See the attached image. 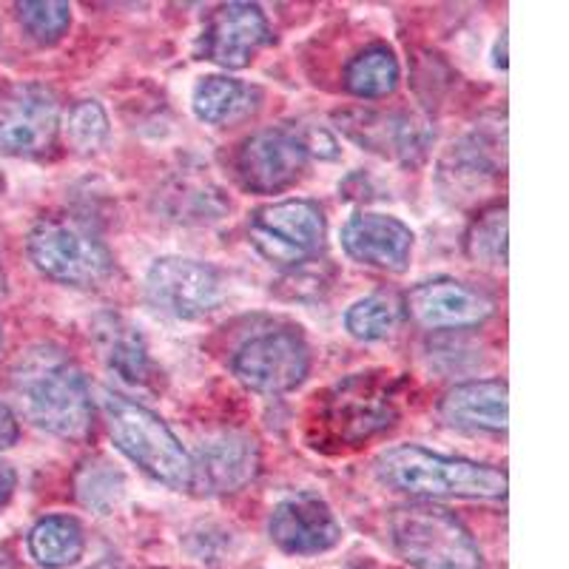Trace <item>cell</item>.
Listing matches in <instances>:
<instances>
[{
  "instance_id": "f546056e",
  "label": "cell",
  "mask_w": 569,
  "mask_h": 569,
  "mask_svg": "<svg viewBox=\"0 0 569 569\" xmlns=\"http://www.w3.org/2000/svg\"><path fill=\"white\" fill-rule=\"evenodd\" d=\"M330 277H325V266L319 259H311V262H305V266L291 268V271H284L282 282H279V297L284 299H319L325 291H328Z\"/></svg>"
},
{
  "instance_id": "7c38bea8",
  "label": "cell",
  "mask_w": 569,
  "mask_h": 569,
  "mask_svg": "<svg viewBox=\"0 0 569 569\" xmlns=\"http://www.w3.org/2000/svg\"><path fill=\"white\" fill-rule=\"evenodd\" d=\"M308 151L299 129L293 126H271L253 131L237 149L233 169L240 186L251 194H279L291 188L308 169Z\"/></svg>"
},
{
  "instance_id": "5bb4252c",
  "label": "cell",
  "mask_w": 569,
  "mask_h": 569,
  "mask_svg": "<svg viewBox=\"0 0 569 569\" xmlns=\"http://www.w3.org/2000/svg\"><path fill=\"white\" fill-rule=\"evenodd\" d=\"M401 305H405V317L425 330L476 328L496 313V302L485 291L450 277L413 284L401 297Z\"/></svg>"
},
{
  "instance_id": "8d00e7d4",
  "label": "cell",
  "mask_w": 569,
  "mask_h": 569,
  "mask_svg": "<svg viewBox=\"0 0 569 569\" xmlns=\"http://www.w3.org/2000/svg\"><path fill=\"white\" fill-rule=\"evenodd\" d=\"M0 348H3V330H0Z\"/></svg>"
},
{
  "instance_id": "ba28073f",
  "label": "cell",
  "mask_w": 569,
  "mask_h": 569,
  "mask_svg": "<svg viewBox=\"0 0 569 569\" xmlns=\"http://www.w3.org/2000/svg\"><path fill=\"white\" fill-rule=\"evenodd\" d=\"M325 211L313 200H282L262 206L248 220V242L271 266L291 271L319 257L325 246Z\"/></svg>"
},
{
  "instance_id": "e0dca14e",
  "label": "cell",
  "mask_w": 569,
  "mask_h": 569,
  "mask_svg": "<svg viewBox=\"0 0 569 569\" xmlns=\"http://www.w3.org/2000/svg\"><path fill=\"white\" fill-rule=\"evenodd\" d=\"M91 342L98 348L100 362L106 365L117 382L137 393L160 390V368L151 359V350L142 339L140 328L120 313H98L91 319Z\"/></svg>"
},
{
  "instance_id": "d6a6232c",
  "label": "cell",
  "mask_w": 569,
  "mask_h": 569,
  "mask_svg": "<svg viewBox=\"0 0 569 569\" xmlns=\"http://www.w3.org/2000/svg\"><path fill=\"white\" fill-rule=\"evenodd\" d=\"M14 487H18V472L12 465L0 461V507H7L14 496Z\"/></svg>"
},
{
  "instance_id": "83f0119b",
  "label": "cell",
  "mask_w": 569,
  "mask_h": 569,
  "mask_svg": "<svg viewBox=\"0 0 569 569\" xmlns=\"http://www.w3.org/2000/svg\"><path fill=\"white\" fill-rule=\"evenodd\" d=\"M66 142L78 154H98L100 149H106L109 142V114H106L103 103L100 100H78L66 111Z\"/></svg>"
},
{
  "instance_id": "d6986e66",
  "label": "cell",
  "mask_w": 569,
  "mask_h": 569,
  "mask_svg": "<svg viewBox=\"0 0 569 569\" xmlns=\"http://www.w3.org/2000/svg\"><path fill=\"white\" fill-rule=\"evenodd\" d=\"M259 472V445L248 433H220L202 441L191 456V490L228 496L251 485Z\"/></svg>"
},
{
  "instance_id": "484cf974",
  "label": "cell",
  "mask_w": 569,
  "mask_h": 569,
  "mask_svg": "<svg viewBox=\"0 0 569 569\" xmlns=\"http://www.w3.org/2000/svg\"><path fill=\"white\" fill-rule=\"evenodd\" d=\"M74 492L86 510L109 516L126 496V472L106 456H89L74 472Z\"/></svg>"
},
{
  "instance_id": "52a82bcc",
  "label": "cell",
  "mask_w": 569,
  "mask_h": 569,
  "mask_svg": "<svg viewBox=\"0 0 569 569\" xmlns=\"http://www.w3.org/2000/svg\"><path fill=\"white\" fill-rule=\"evenodd\" d=\"M505 123V114L487 117L441 151L433 169V186L441 200L467 208L485 200L496 188L507 169Z\"/></svg>"
},
{
  "instance_id": "5b68a950",
  "label": "cell",
  "mask_w": 569,
  "mask_h": 569,
  "mask_svg": "<svg viewBox=\"0 0 569 569\" xmlns=\"http://www.w3.org/2000/svg\"><path fill=\"white\" fill-rule=\"evenodd\" d=\"M396 556L413 569H485L479 543L445 507L405 505L388 518Z\"/></svg>"
},
{
  "instance_id": "44dd1931",
  "label": "cell",
  "mask_w": 569,
  "mask_h": 569,
  "mask_svg": "<svg viewBox=\"0 0 569 569\" xmlns=\"http://www.w3.org/2000/svg\"><path fill=\"white\" fill-rule=\"evenodd\" d=\"M445 425L472 433H505L507 430V382L505 379H472L447 390L439 401Z\"/></svg>"
},
{
  "instance_id": "9a60e30c",
  "label": "cell",
  "mask_w": 569,
  "mask_h": 569,
  "mask_svg": "<svg viewBox=\"0 0 569 569\" xmlns=\"http://www.w3.org/2000/svg\"><path fill=\"white\" fill-rule=\"evenodd\" d=\"M60 131V103L40 83L18 86L0 109V154L40 157L52 149Z\"/></svg>"
},
{
  "instance_id": "2e32d148",
  "label": "cell",
  "mask_w": 569,
  "mask_h": 569,
  "mask_svg": "<svg viewBox=\"0 0 569 569\" xmlns=\"http://www.w3.org/2000/svg\"><path fill=\"white\" fill-rule=\"evenodd\" d=\"M268 536L288 556H322L342 541V525L325 498L297 492L273 507Z\"/></svg>"
},
{
  "instance_id": "d4e9b609",
  "label": "cell",
  "mask_w": 569,
  "mask_h": 569,
  "mask_svg": "<svg viewBox=\"0 0 569 569\" xmlns=\"http://www.w3.org/2000/svg\"><path fill=\"white\" fill-rule=\"evenodd\" d=\"M401 319H405V305L399 293L376 291L356 299L345 311V330L359 342H382L399 330Z\"/></svg>"
},
{
  "instance_id": "cb8c5ba5",
  "label": "cell",
  "mask_w": 569,
  "mask_h": 569,
  "mask_svg": "<svg viewBox=\"0 0 569 569\" xmlns=\"http://www.w3.org/2000/svg\"><path fill=\"white\" fill-rule=\"evenodd\" d=\"M401 80V66L396 52L385 43L368 46L365 52L356 54L345 66V89L353 98L362 100H382L393 94Z\"/></svg>"
},
{
  "instance_id": "e575fe53",
  "label": "cell",
  "mask_w": 569,
  "mask_h": 569,
  "mask_svg": "<svg viewBox=\"0 0 569 569\" xmlns=\"http://www.w3.org/2000/svg\"><path fill=\"white\" fill-rule=\"evenodd\" d=\"M7 293V273H3V268H0V297Z\"/></svg>"
},
{
  "instance_id": "4316f807",
  "label": "cell",
  "mask_w": 569,
  "mask_h": 569,
  "mask_svg": "<svg viewBox=\"0 0 569 569\" xmlns=\"http://www.w3.org/2000/svg\"><path fill=\"white\" fill-rule=\"evenodd\" d=\"M465 251L476 266H507V206H492L472 220L465 237Z\"/></svg>"
},
{
  "instance_id": "603a6c76",
  "label": "cell",
  "mask_w": 569,
  "mask_h": 569,
  "mask_svg": "<svg viewBox=\"0 0 569 569\" xmlns=\"http://www.w3.org/2000/svg\"><path fill=\"white\" fill-rule=\"evenodd\" d=\"M86 550V536L78 518L46 516L29 530V556L46 569H63L78 563Z\"/></svg>"
},
{
  "instance_id": "1f68e13d",
  "label": "cell",
  "mask_w": 569,
  "mask_h": 569,
  "mask_svg": "<svg viewBox=\"0 0 569 569\" xmlns=\"http://www.w3.org/2000/svg\"><path fill=\"white\" fill-rule=\"evenodd\" d=\"M18 436H20L18 419H14L12 410L0 401V450H9V447L18 441Z\"/></svg>"
},
{
  "instance_id": "ac0fdd59",
  "label": "cell",
  "mask_w": 569,
  "mask_h": 569,
  "mask_svg": "<svg viewBox=\"0 0 569 569\" xmlns=\"http://www.w3.org/2000/svg\"><path fill=\"white\" fill-rule=\"evenodd\" d=\"M413 231L396 217L376 211L353 213L339 231L345 257L376 271L405 273L413 257Z\"/></svg>"
},
{
  "instance_id": "30bf717a",
  "label": "cell",
  "mask_w": 569,
  "mask_h": 569,
  "mask_svg": "<svg viewBox=\"0 0 569 569\" xmlns=\"http://www.w3.org/2000/svg\"><path fill=\"white\" fill-rule=\"evenodd\" d=\"M146 297L166 317L197 322L226 302L228 277L202 259L162 257L146 273Z\"/></svg>"
},
{
  "instance_id": "f1b7e54d",
  "label": "cell",
  "mask_w": 569,
  "mask_h": 569,
  "mask_svg": "<svg viewBox=\"0 0 569 569\" xmlns=\"http://www.w3.org/2000/svg\"><path fill=\"white\" fill-rule=\"evenodd\" d=\"M18 20L23 32L40 46H52L69 32L71 7L63 0H32L18 3Z\"/></svg>"
},
{
  "instance_id": "9c48e42d",
  "label": "cell",
  "mask_w": 569,
  "mask_h": 569,
  "mask_svg": "<svg viewBox=\"0 0 569 569\" xmlns=\"http://www.w3.org/2000/svg\"><path fill=\"white\" fill-rule=\"evenodd\" d=\"M337 131L359 146L362 151L399 162V166H421L433 149L436 131L427 117L416 111H385L353 106L333 114Z\"/></svg>"
},
{
  "instance_id": "d590c367",
  "label": "cell",
  "mask_w": 569,
  "mask_h": 569,
  "mask_svg": "<svg viewBox=\"0 0 569 569\" xmlns=\"http://www.w3.org/2000/svg\"><path fill=\"white\" fill-rule=\"evenodd\" d=\"M3 188H7V180H3V174H0V194H3Z\"/></svg>"
},
{
  "instance_id": "7402d4cb",
  "label": "cell",
  "mask_w": 569,
  "mask_h": 569,
  "mask_svg": "<svg viewBox=\"0 0 569 569\" xmlns=\"http://www.w3.org/2000/svg\"><path fill=\"white\" fill-rule=\"evenodd\" d=\"M262 106V89L228 74H208L197 80L191 91V109L206 126H233L257 114Z\"/></svg>"
},
{
  "instance_id": "8fae6325",
  "label": "cell",
  "mask_w": 569,
  "mask_h": 569,
  "mask_svg": "<svg viewBox=\"0 0 569 569\" xmlns=\"http://www.w3.org/2000/svg\"><path fill=\"white\" fill-rule=\"evenodd\" d=\"M231 370L253 393H288L311 370V348L297 328H266L233 350Z\"/></svg>"
},
{
  "instance_id": "7a4b0ae2",
  "label": "cell",
  "mask_w": 569,
  "mask_h": 569,
  "mask_svg": "<svg viewBox=\"0 0 569 569\" xmlns=\"http://www.w3.org/2000/svg\"><path fill=\"white\" fill-rule=\"evenodd\" d=\"M376 476L385 487L416 498H470L498 501L507 498V472L461 456L433 453L421 445L388 447L376 459Z\"/></svg>"
},
{
  "instance_id": "ffe728a7",
  "label": "cell",
  "mask_w": 569,
  "mask_h": 569,
  "mask_svg": "<svg viewBox=\"0 0 569 569\" xmlns=\"http://www.w3.org/2000/svg\"><path fill=\"white\" fill-rule=\"evenodd\" d=\"M157 211L177 226H208L231 211V200L206 171L182 169L157 191Z\"/></svg>"
},
{
  "instance_id": "6da1fadb",
  "label": "cell",
  "mask_w": 569,
  "mask_h": 569,
  "mask_svg": "<svg viewBox=\"0 0 569 569\" xmlns=\"http://www.w3.org/2000/svg\"><path fill=\"white\" fill-rule=\"evenodd\" d=\"M12 390L29 421L66 441L94 430V401L78 362L58 345H34L12 370Z\"/></svg>"
},
{
  "instance_id": "8992f818",
  "label": "cell",
  "mask_w": 569,
  "mask_h": 569,
  "mask_svg": "<svg viewBox=\"0 0 569 569\" xmlns=\"http://www.w3.org/2000/svg\"><path fill=\"white\" fill-rule=\"evenodd\" d=\"M399 419V382L390 373H356L319 401V441L359 447Z\"/></svg>"
},
{
  "instance_id": "4fadbf2b",
  "label": "cell",
  "mask_w": 569,
  "mask_h": 569,
  "mask_svg": "<svg viewBox=\"0 0 569 569\" xmlns=\"http://www.w3.org/2000/svg\"><path fill=\"white\" fill-rule=\"evenodd\" d=\"M271 43V23L257 3H226L206 20L197 38V58L240 71Z\"/></svg>"
},
{
  "instance_id": "3957f363",
  "label": "cell",
  "mask_w": 569,
  "mask_h": 569,
  "mask_svg": "<svg viewBox=\"0 0 569 569\" xmlns=\"http://www.w3.org/2000/svg\"><path fill=\"white\" fill-rule=\"evenodd\" d=\"M27 253L32 266L52 282L100 291L117 277L114 253L89 222L71 213H46L29 231Z\"/></svg>"
},
{
  "instance_id": "4dcf8cb0",
  "label": "cell",
  "mask_w": 569,
  "mask_h": 569,
  "mask_svg": "<svg viewBox=\"0 0 569 569\" xmlns=\"http://www.w3.org/2000/svg\"><path fill=\"white\" fill-rule=\"evenodd\" d=\"M299 134H302L308 157H319V160H337L339 157V142L330 131L311 126V129H299Z\"/></svg>"
},
{
  "instance_id": "277c9868",
  "label": "cell",
  "mask_w": 569,
  "mask_h": 569,
  "mask_svg": "<svg viewBox=\"0 0 569 569\" xmlns=\"http://www.w3.org/2000/svg\"><path fill=\"white\" fill-rule=\"evenodd\" d=\"M103 416L111 441L131 465L169 490L191 492V453L154 410L106 390Z\"/></svg>"
},
{
  "instance_id": "836d02e7",
  "label": "cell",
  "mask_w": 569,
  "mask_h": 569,
  "mask_svg": "<svg viewBox=\"0 0 569 569\" xmlns=\"http://www.w3.org/2000/svg\"><path fill=\"white\" fill-rule=\"evenodd\" d=\"M507 32H501V38L496 40V52H492V63H496V69H507Z\"/></svg>"
}]
</instances>
